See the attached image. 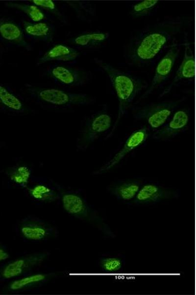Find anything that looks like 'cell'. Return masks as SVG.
Listing matches in <instances>:
<instances>
[{
  "label": "cell",
  "instance_id": "6da1fadb",
  "mask_svg": "<svg viewBox=\"0 0 196 295\" xmlns=\"http://www.w3.org/2000/svg\"><path fill=\"white\" fill-rule=\"evenodd\" d=\"M192 21L189 16L166 17L138 30L125 45V61L138 67L150 64Z\"/></svg>",
  "mask_w": 196,
  "mask_h": 295
},
{
  "label": "cell",
  "instance_id": "7a4b0ae2",
  "mask_svg": "<svg viewBox=\"0 0 196 295\" xmlns=\"http://www.w3.org/2000/svg\"><path fill=\"white\" fill-rule=\"evenodd\" d=\"M96 62L107 75L118 100L117 118L107 138L110 137L135 98L148 87L141 78L121 71L109 63L97 59Z\"/></svg>",
  "mask_w": 196,
  "mask_h": 295
},
{
  "label": "cell",
  "instance_id": "3957f363",
  "mask_svg": "<svg viewBox=\"0 0 196 295\" xmlns=\"http://www.w3.org/2000/svg\"><path fill=\"white\" fill-rule=\"evenodd\" d=\"M184 99L165 100L139 106L133 111L137 120L145 121L154 130L162 126L179 107Z\"/></svg>",
  "mask_w": 196,
  "mask_h": 295
},
{
  "label": "cell",
  "instance_id": "277c9868",
  "mask_svg": "<svg viewBox=\"0 0 196 295\" xmlns=\"http://www.w3.org/2000/svg\"><path fill=\"white\" fill-rule=\"evenodd\" d=\"M62 205L69 214L81 220H89L99 224L101 231L107 237H113L114 233L97 211L88 204L86 199L76 193L66 192L62 195Z\"/></svg>",
  "mask_w": 196,
  "mask_h": 295
},
{
  "label": "cell",
  "instance_id": "5b68a950",
  "mask_svg": "<svg viewBox=\"0 0 196 295\" xmlns=\"http://www.w3.org/2000/svg\"><path fill=\"white\" fill-rule=\"evenodd\" d=\"M111 116L106 111H99L87 117L83 121L77 140V147L86 149L111 127Z\"/></svg>",
  "mask_w": 196,
  "mask_h": 295
},
{
  "label": "cell",
  "instance_id": "8992f818",
  "mask_svg": "<svg viewBox=\"0 0 196 295\" xmlns=\"http://www.w3.org/2000/svg\"><path fill=\"white\" fill-rule=\"evenodd\" d=\"M29 93L37 99L55 106L86 105L94 101V98L87 94L56 88H30Z\"/></svg>",
  "mask_w": 196,
  "mask_h": 295
},
{
  "label": "cell",
  "instance_id": "52a82bcc",
  "mask_svg": "<svg viewBox=\"0 0 196 295\" xmlns=\"http://www.w3.org/2000/svg\"><path fill=\"white\" fill-rule=\"evenodd\" d=\"M184 43L175 42L170 45L165 55L158 62L150 86L138 99L139 102L147 98L155 90L161 88L170 77L176 59L179 54L182 45Z\"/></svg>",
  "mask_w": 196,
  "mask_h": 295
},
{
  "label": "cell",
  "instance_id": "ba28073f",
  "mask_svg": "<svg viewBox=\"0 0 196 295\" xmlns=\"http://www.w3.org/2000/svg\"><path fill=\"white\" fill-rule=\"evenodd\" d=\"M48 257L46 252H38L9 261L0 266V281L16 278L28 274L40 266Z\"/></svg>",
  "mask_w": 196,
  "mask_h": 295
},
{
  "label": "cell",
  "instance_id": "9c48e42d",
  "mask_svg": "<svg viewBox=\"0 0 196 295\" xmlns=\"http://www.w3.org/2000/svg\"><path fill=\"white\" fill-rule=\"evenodd\" d=\"M191 118L190 111L182 108L174 111L169 119L160 128L154 130L151 139L166 141L176 137L188 128Z\"/></svg>",
  "mask_w": 196,
  "mask_h": 295
},
{
  "label": "cell",
  "instance_id": "30bf717a",
  "mask_svg": "<svg viewBox=\"0 0 196 295\" xmlns=\"http://www.w3.org/2000/svg\"><path fill=\"white\" fill-rule=\"evenodd\" d=\"M18 230L22 237L33 241L46 240L56 234V230L52 225L34 215L23 218L19 222Z\"/></svg>",
  "mask_w": 196,
  "mask_h": 295
},
{
  "label": "cell",
  "instance_id": "8fae6325",
  "mask_svg": "<svg viewBox=\"0 0 196 295\" xmlns=\"http://www.w3.org/2000/svg\"><path fill=\"white\" fill-rule=\"evenodd\" d=\"M180 195V191L166 187L156 183H144L134 199L128 205H154L163 200L176 198Z\"/></svg>",
  "mask_w": 196,
  "mask_h": 295
},
{
  "label": "cell",
  "instance_id": "7c38bea8",
  "mask_svg": "<svg viewBox=\"0 0 196 295\" xmlns=\"http://www.w3.org/2000/svg\"><path fill=\"white\" fill-rule=\"evenodd\" d=\"M149 136V129L146 126L133 131L127 138L122 148L113 157L94 173L100 175L107 172L123 160L129 152L143 145Z\"/></svg>",
  "mask_w": 196,
  "mask_h": 295
},
{
  "label": "cell",
  "instance_id": "4fadbf2b",
  "mask_svg": "<svg viewBox=\"0 0 196 295\" xmlns=\"http://www.w3.org/2000/svg\"><path fill=\"white\" fill-rule=\"evenodd\" d=\"M49 75L58 83L68 86H79L86 84L90 79L87 71L64 66H56L51 69Z\"/></svg>",
  "mask_w": 196,
  "mask_h": 295
},
{
  "label": "cell",
  "instance_id": "5bb4252c",
  "mask_svg": "<svg viewBox=\"0 0 196 295\" xmlns=\"http://www.w3.org/2000/svg\"><path fill=\"white\" fill-rule=\"evenodd\" d=\"M184 45V55L182 62L177 69L173 80L162 91L160 94V97L169 93L172 88L180 82L192 79L195 77V62L194 54L187 42L185 43Z\"/></svg>",
  "mask_w": 196,
  "mask_h": 295
},
{
  "label": "cell",
  "instance_id": "9a60e30c",
  "mask_svg": "<svg viewBox=\"0 0 196 295\" xmlns=\"http://www.w3.org/2000/svg\"><path fill=\"white\" fill-rule=\"evenodd\" d=\"M53 276L51 273H28L15 278L7 286L9 292H22L36 288L44 284Z\"/></svg>",
  "mask_w": 196,
  "mask_h": 295
},
{
  "label": "cell",
  "instance_id": "2e32d148",
  "mask_svg": "<svg viewBox=\"0 0 196 295\" xmlns=\"http://www.w3.org/2000/svg\"><path fill=\"white\" fill-rule=\"evenodd\" d=\"M144 183L138 180L121 181L110 185L108 191L118 200L128 204L135 197Z\"/></svg>",
  "mask_w": 196,
  "mask_h": 295
},
{
  "label": "cell",
  "instance_id": "e0dca14e",
  "mask_svg": "<svg viewBox=\"0 0 196 295\" xmlns=\"http://www.w3.org/2000/svg\"><path fill=\"white\" fill-rule=\"evenodd\" d=\"M0 35L4 39L31 50L30 45L24 39L21 29L15 23L0 17Z\"/></svg>",
  "mask_w": 196,
  "mask_h": 295
},
{
  "label": "cell",
  "instance_id": "ac0fdd59",
  "mask_svg": "<svg viewBox=\"0 0 196 295\" xmlns=\"http://www.w3.org/2000/svg\"><path fill=\"white\" fill-rule=\"evenodd\" d=\"M79 56V53L74 49L67 46L56 45L47 52L39 59V63L52 61H69L74 60Z\"/></svg>",
  "mask_w": 196,
  "mask_h": 295
},
{
  "label": "cell",
  "instance_id": "d6986e66",
  "mask_svg": "<svg viewBox=\"0 0 196 295\" xmlns=\"http://www.w3.org/2000/svg\"><path fill=\"white\" fill-rule=\"evenodd\" d=\"M125 265V257L122 254H103L98 259L97 266L107 273H121Z\"/></svg>",
  "mask_w": 196,
  "mask_h": 295
},
{
  "label": "cell",
  "instance_id": "ffe728a7",
  "mask_svg": "<svg viewBox=\"0 0 196 295\" xmlns=\"http://www.w3.org/2000/svg\"><path fill=\"white\" fill-rule=\"evenodd\" d=\"M26 33L39 40L50 42L53 37V32L50 26L44 22L32 23L24 21L23 24Z\"/></svg>",
  "mask_w": 196,
  "mask_h": 295
},
{
  "label": "cell",
  "instance_id": "44dd1931",
  "mask_svg": "<svg viewBox=\"0 0 196 295\" xmlns=\"http://www.w3.org/2000/svg\"><path fill=\"white\" fill-rule=\"evenodd\" d=\"M30 197L41 202H50L57 198L56 191L49 185L44 183H38L28 189Z\"/></svg>",
  "mask_w": 196,
  "mask_h": 295
},
{
  "label": "cell",
  "instance_id": "7402d4cb",
  "mask_svg": "<svg viewBox=\"0 0 196 295\" xmlns=\"http://www.w3.org/2000/svg\"><path fill=\"white\" fill-rule=\"evenodd\" d=\"M110 34L107 32L96 31L80 35L76 37L74 42L78 46L91 47L98 45L109 38Z\"/></svg>",
  "mask_w": 196,
  "mask_h": 295
},
{
  "label": "cell",
  "instance_id": "603a6c76",
  "mask_svg": "<svg viewBox=\"0 0 196 295\" xmlns=\"http://www.w3.org/2000/svg\"><path fill=\"white\" fill-rule=\"evenodd\" d=\"M159 0H144L132 5L129 12L133 18H140L151 14L158 6Z\"/></svg>",
  "mask_w": 196,
  "mask_h": 295
},
{
  "label": "cell",
  "instance_id": "cb8c5ba5",
  "mask_svg": "<svg viewBox=\"0 0 196 295\" xmlns=\"http://www.w3.org/2000/svg\"><path fill=\"white\" fill-rule=\"evenodd\" d=\"M0 106L14 111H21L24 109V104L21 100L0 85Z\"/></svg>",
  "mask_w": 196,
  "mask_h": 295
},
{
  "label": "cell",
  "instance_id": "d4e9b609",
  "mask_svg": "<svg viewBox=\"0 0 196 295\" xmlns=\"http://www.w3.org/2000/svg\"><path fill=\"white\" fill-rule=\"evenodd\" d=\"M7 5L11 8L18 9L27 15L34 22H39L45 18L44 13L35 5L8 2Z\"/></svg>",
  "mask_w": 196,
  "mask_h": 295
},
{
  "label": "cell",
  "instance_id": "484cf974",
  "mask_svg": "<svg viewBox=\"0 0 196 295\" xmlns=\"http://www.w3.org/2000/svg\"><path fill=\"white\" fill-rule=\"evenodd\" d=\"M30 175V169L25 166H19L8 174L9 178L13 182L22 187L26 186Z\"/></svg>",
  "mask_w": 196,
  "mask_h": 295
},
{
  "label": "cell",
  "instance_id": "4316f807",
  "mask_svg": "<svg viewBox=\"0 0 196 295\" xmlns=\"http://www.w3.org/2000/svg\"><path fill=\"white\" fill-rule=\"evenodd\" d=\"M31 1L38 7L40 6L49 10H56V5L51 0H32Z\"/></svg>",
  "mask_w": 196,
  "mask_h": 295
},
{
  "label": "cell",
  "instance_id": "83f0119b",
  "mask_svg": "<svg viewBox=\"0 0 196 295\" xmlns=\"http://www.w3.org/2000/svg\"><path fill=\"white\" fill-rule=\"evenodd\" d=\"M10 257V254L6 246L0 241V263Z\"/></svg>",
  "mask_w": 196,
  "mask_h": 295
}]
</instances>
